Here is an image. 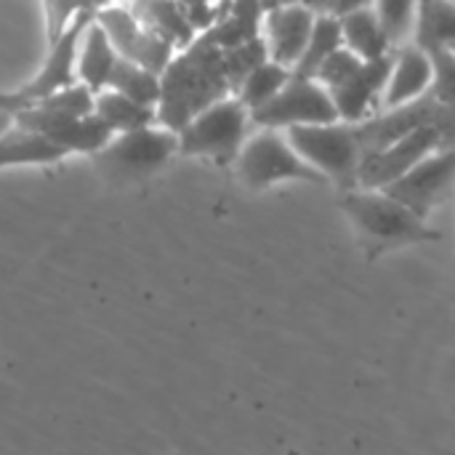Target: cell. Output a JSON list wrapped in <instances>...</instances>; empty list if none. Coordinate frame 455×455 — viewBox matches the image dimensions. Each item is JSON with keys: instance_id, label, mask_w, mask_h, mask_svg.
I'll list each match as a JSON object with an SVG mask.
<instances>
[{"instance_id": "cell-1", "label": "cell", "mask_w": 455, "mask_h": 455, "mask_svg": "<svg viewBox=\"0 0 455 455\" xmlns=\"http://www.w3.org/2000/svg\"><path fill=\"white\" fill-rule=\"evenodd\" d=\"M339 205L347 213V219L355 224L365 256L371 261L389 251L435 243L443 237L440 229L429 224V219L419 216L413 208H408L405 203H400L384 189H363V187L344 189Z\"/></svg>"}, {"instance_id": "cell-2", "label": "cell", "mask_w": 455, "mask_h": 455, "mask_svg": "<svg viewBox=\"0 0 455 455\" xmlns=\"http://www.w3.org/2000/svg\"><path fill=\"white\" fill-rule=\"evenodd\" d=\"M251 109L235 93H227L179 128V152L213 163H235L240 147L251 136Z\"/></svg>"}, {"instance_id": "cell-3", "label": "cell", "mask_w": 455, "mask_h": 455, "mask_svg": "<svg viewBox=\"0 0 455 455\" xmlns=\"http://www.w3.org/2000/svg\"><path fill=\"white\" fill-rule=\"evenodd\" d=\"M232 165L237 171V179L253 192L269 189L283 181L325 184V179L293 149L288 133L277 128L251 131Z\"/></svg>"}, {"instance_id": "cell-4", "label": "cell", "mask_w": 455, "mask_h": 455, "mask_svg": "<svg viewBox=\"0 0 455 455\" xmlns=\"http://www.w3.org/2000/svg\"><path fill=\"white\" fill-rule=\"evenodd\" d=\"M293 149L325 179L336 181L344 189L357 184V171L365 155L357 125L333 120L317 125H296L285 131Z\"/></svg>"}, {"instance_id": "cell-5", "label": "cell", "mask_w": 455, "mask_h": 455, "mask_svg": "<svg viewBox=\"0 0 455 455\" xmlns=\"http://www.w3.org/2000/svg\"><path fill=\"white\" fill-rule=\"evenodd\" d=\"M96 11H80L51 43H48V53L45 61L40 67V72L24 83L19 91H0V112L13 117L72 85H77V72H75V61H77V48H80V37L88 27V21L93 19Z\"/></svg>"}, {"instance_id": "cell-6", "label": "cell", "mask_w": 455, "mask_h": 455, "mask_svg": "<svg viewBox=\"0 0 455 455\" xmlns=\"http://www.w3.org/2000/svg\"><path fill=\"white\" fill-rule=\"evenodd\" d=\"M179 152V131L152 123L125 133H115L104 149L93 157L101 163L107 173L120 179H141L160 171Z\"/></svg>"}, {"instance_id": "cell-7", "label": "cell", "mask_w": 455, "mask_h": 455, "mask_svg": "<svg viewBox=\"0 0 455 455\" xmlns=\"http://www.w3.org/2000/svg\"><path fill=\"white\" fill-rule=\"evenodd\" d=\"M251 117H253V128L288 131L296 125L333 123V120H339V109L325 85H320L315 77L293 75L285 83V88L269 104L256 109Z\"/></svg>"}, {"instance_id": "cell-8", "label": "cell", "mask_w": 455, "mask_h": 455, "mask_svg": "<svg viewBox=\"0 0 455 455\" xmlns=\"http://www.w3.org/2000/svg\"><path fill=\"white\" fill-rule=\"evenodd\" d=\"M437 147H443V133L432 120V123L416 128L413 133H408L405 139H400V141H395V144H389L384 149L365 152L363 163H360V171H357V184L355 187L387 189L392 181L405 176L419 160H424Z\"/></svg>"}, {"instance_id": "cell-9", "label": "cell", "mask_w": 455, "mask_h": 455, "mask_svg": "<svg viewBox=\"0 0 455 455\" xmlns=\"http://www.w3.org/2000/svg\"><path fill=\"white\" fill-rule=\"evenodd\" d=\"M455 184V144H443L419 160L405 176L392 181L384 192L413 208L419 216L429 219L435 205Z\"/></svg>"}, {"instance_id": "cell-10", "label": "cell", "mask_w": 455, "mask_h": 455, "mask_svg": "<svg viewBox=\"0 0 455 455\" xmlns=\"http://www.w3.org/2000/svg\"><path fill=\"white\" fill-rule=\"evenodd\" d=\"M315 19H317V13L301 3L269 8L261 19V29H259L267 59L275 64H283L293 72L307 51L309 35L315 29Z\"/></svg>"}, {"instance_id": "cell-11", "label": "cell", "mask_w": 455, "mask_h": 455, "mask_svg": "<svg viewBox=\"0 0 455 455\" xmlns=\"http://www.w3.org/2000/svg\"><path fill=\"white\" fill-rule=\"evenodd\" d=\"M96 19L101 21V27L107 29L109 40L115 43L117 53L128 61H136L157 75H163L171 64V40L168 37H157L147 29H141V24L120 5H107L101 11H96Z\"/></svg>"}, {"instance_id": "cell-12", "label": "cell", "mask_w": 455, "mask_h": 455, "mask_svg": "<svg viewBox=\"0 0 455 455\" xmlns=\"http://www.w3.org/2000/svg\"><path fill=\"white\" fill-rule=\"evenodd\" d=\"M392 56L376 59V61H365L349 80H344L341 85L331 88L333 104L339 109V120L360 125L365 120H371L379 112L381 96H384V85L392 69Z\"/></svg>"}, {"instance_id": "cell-13", "label": "cell", "mask_w": 455, "mask_h": 455, "mask_svg": "<svg viewBox=\"0 0 455 455\" xmlns=\"http://www.w3.org/2000/svg\"><path fill=\"white\" fill-rule=\"evenodd\" d=\"M432 75H435L432 53L424 45L411 43L405 48H397L392 56V69H389V77L384 85L379 112H389V109H397V107H405V104H413V101L429 96Z\"/></svg>"}, {"instance_id": "cell-14", "label": "cell", "mask_w": 455, "mask_h": 455, "mask_svg": "<svg viewBox=\"0 0 455 455\" xmlns=\"http://www.w3.org/2000/svg\"><path fill=\"white\" fill-rule=\"evenodd\" d=\"M117 59H120V53H117L115 43L109 40L107 29L101 27V21L93 13V19L88 21L85 32L80 37V48H77V61H75L77 83L85 85L93 96H99L101 91L109 88Z\"/></svg>"}, {"instance_id": "cell-15", "label": "cell", "mask_w": 455, "mask_h": 455, "mask_svg": "<svg viewBox=\"0 0 455 455\" xmlns=\"http://www.w3.org/2000/svg\"><path fill=\"white\" fill-rule=\"evenodd\" d=\"M339 19H341L344 45L352 53H357L363 61H376V59H384L395 51L373 5L341 13Z\"/></svg>"}, {"instance_id": "cell-16", "label": "cell", "mask_w": 455, "mask_h": 455, "mask_svg": "<svg viewBox=\"0 0 455 455\" xmlns=\"http://www.w3.org/2000/svg\"><path fill=\"white\" fill-rule=\"evenodd\" d=\"M67 157L61 147L48 141L45 136L27 131L13 123V128L0 133V168L13 165H56Z\"/></svg>"}, {"instance_id": "cell-17", "label": "cell", "mask_w": 455, "mask_h": 455, "mask_svg": "<svg viewBox=\"0 0 455 455\" xmlns=\"http://www.w3.org/2000/svg\"><path fill=\"white\" fill-rule=\"evenodd\" d=\"M291 77H293V72H291L288 67L264 59V61H259L253 69H248V72L243 75V80L235 85V96H237V99L251 109V115H253L256 109H261L264 104H269V101L285 88V83H288Z\"/></svg>"}, {"instance_id": "cell-18", "label": "cell", "mask_w": 455, "mask_h": 455, "mask_svg": "<svg viewBox=\"0 0 455 455\" xmlns=\"http://www.w3.org/2000/svg\"><path fill=\"white\" fill-rule=\"evenodd\" d=\"M93 112L109 125L112 133H125V131L157 123V109L144 107V104L123 96L120 91H112V88L101 91L93 99Z\"/></svg>"}, {"instance_id": "cell-19", "label": "cell", "mask_w": 455, "mask_h": 455, "mask_svg": "<svg viewBox=\"0 0 455 455\" xmlns=\"http://www.w3.org/2000/svg\"><path fill=\"white\" fill-rule=\"evenodd\" d=\"M109 88L112 91H120L123 96L144 104V107H152L157 109L160 107V99H163V77L136 61H128V59H117L115 64V72H112V80H109Z\"/></svg>"}, {"instance_id": "cell-20", "label": "cell", "mask_w": 455, "mask_h": 455, "mask_svg": "<svg viewBox=\"0 0 455 455\" xmlns=\"http://www.w3.org/2000/svg\"><path fill=\"white\" fill-rule=\"evenodd\" d=\"M344 45V35H341V19L336 13H320L315 19V29L309 35L307 51L301 56V61L296 64L293 75L301 77H315V72L323 67V61L336 53Z\"/></svg>"}, {"instance_id": "cell-21", "label": "cell", "mask_w": 455, "mask_h": 455, "mask_svg": "<svg viewBox=\"0 0 455 455\" xmlns=\"http://www.w3.org/2000/svg\"><path fill=\"white\" fill-rule=\"evenodd\" d=\"M421 5H424V0H376L373 3L395 51L416 43Z\"/></svg>"}, {"instance_id": "cell-22", "label": "cell", "mask_w": 455, "mask_h": 455, "mask_svg": "<svg viewBox=\"0 0 455 455\" xmlns=\"http://www.w3.org/2000/svg\"><path fill=\"white\" fill-rule=\"evenodd\" d=\"M432 96L440 107L455 104V53L453 48H432Z\"/></svg>"}, {"instance_id": "cell-23", "label": "cell", "mask_w": 455, "mask_h": 455, "mask_svg": "<svg viewBox=\"0 0 455 455\" xmlns=\"http://www.w3.org/2000/svg\"><path fill=\"white\" fill-rule=\"evenodd\" d=\"M363 64H365V61H363L357 53H352L347 45H341L336 53H331V56L323 61V67L315 72V80L331 91V88L341 85L344 80H349V77H352Z\"/></svg>"}, {"instance_id": "cell-24", "label": "cell", "mask_w": 455, "mask_h": 455, "mask_svg": "<svg viewBox=\"0 0 455 455\" xmlns=\"http://www.w3.org/2000/svg\"><path fill=\"white\" fill-rule=\"evenodd\" d=\"M301 5H307L309 11H315L320 16V13H336L339 0H301Z\"/></svg>"}, {"instance_id": "cell-25", "label": "cell", "mask_w": 455, "mask_h": 455, "mask_svg": "<svg viewBox=\"0 0 455 455\" xmlns=\"http://www.w3.org/2000/svg\"><path fill=\"white\" fill-rule=\"evenodd\" d=\"M376 0H339V5H336V16H341V13H349V11H357V8H368V5H373Z\"/></svg>"}, {"instance_id": "cell-26", "label": "cell", "mask_w": 455, "mask_h": 455, "mask_svg": "<svg viewBox=\"0 0 455 455\" xmlns=\"http://www.w3.org/2000/svg\"><path fill=\"white\" fill-rule=\"evenodd\" d=\"M264 3V8L269 11V8H277V5H293V3H301V0H261Z\"/></svg>"}, {"instance_id": "cell-27", "label": "cell", "mask_w": 455, "mask_h": 455, "mask_svg": "<svg viewBox=\"0 0 455 455\" xmlns=\"http://www.w3.org/2000/svg\"><path fill=\"white\" fill-rule=\"evenodd\" d=\"M451 48H453V53H455V43H453V45H451Z\"/></svg>"}]
</instances>
